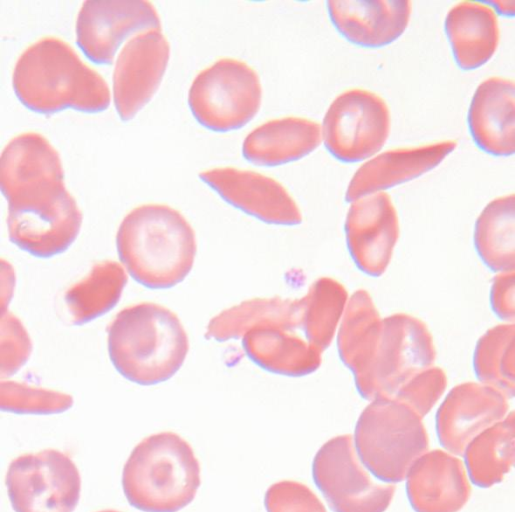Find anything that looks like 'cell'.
Listing matches in <instances>:
<instances>
[{
    "label": "cell",
    "mask_w": 515,
    "mask_h": 512,
    "mask_svg": "<svg viewBox=\"0 0 515 512\" xmlns=\"http://www.w3.org/2000/svg\"><path fill=\"white\" fill-rule=\"evenodd\" d=\"M406 477L407 494L416 512H458L470 497L462 461L440 449L419 457Z\"/></svg>",
    "instance_id": "19"
},
{
    "label": "cell",
    "mask_w": 515,
    "mask_h": 512,
    "mask_svg": "<svg viewBox=\"0 0 515 512\" xmlns=\"http://www.w3.org/2000/svg\"><path fill=\"white\" fill-rule=\"evenodd\" d=\"M170 59L161 29L134 34L120 50L113 70V98L123 121L131 120L158 89Z\"/></svg>",
    "instance_id": "14"
},
{
    "label": "cell",
    "mask_w": 515,
    "mask_h": 512,
    "mask_svg": "<svg viewBox=\"0 0 515 512\" xmlns=\"http://www.w3.org/2000/svg\"><path fill=\"white\" fill-rule=\"evenodd\" d=\"M436 357L432 335L420 319L395 313L383 318V330L367 385V400L393 399L415 375L433 366Z\"/></svg>",
    "instance_id": "12"
},
{
    "label": "cell",
    "mask_w": 515,
    "mask_h": 512,
    "mask_svg": "<svg viewBox=\"0 0 515 512\" xmlns=\"http://www.w3.org/2000/svg\"><path fill=\"white\" fill-rule=\"evenodd\" d=\"M200 483V465L192 447L169 431L137 444L122 471L128 502L144 512H178L192 502Z\"/></svg>",
    "instance_id": "4"
},
{
    "label": "cell",
    "mask_w": 515,
    "mask_h": 512,
    "mask_svg": "<svg viewBox=\"0 0 515 512\" xmlns=\"http://www.w3.org/2000/svg\"><path fill=\"white\" fill-rule=\"evenodd\" d=\"M267 512H327L317 495L305 484L282 480L265 494Z\"/></svg>",
    "instance_id": "32"
},
{
    "label": "cell",
    "mask_w": 515,
    "mask_h": 512,
    "mask_svg": "<svg viewBox=\"0 0 515 512\" xmlns=\"http://www.w3.org/2000/svg\"><path fill=\"white\" fill-rule=\"evenodd\" d=\"M382 330L383 318L370 294L364 289L356 290L346 303L337 346L340 359L353 373L359 394L367 385Z\"/></svg>",
    "instance_id": "23"
},
{
    "label": "cell",
    "mask_w": 515,
    "mask_h": 512,
    "mask_svg": "<svg viewBox=\"0 0 515 512\" xmlns=\"http://www.w3.org/2000/svg\"><path fill=\"white\" fill-rule=\"evenodd\" d=\"M71 395L3 380L1 410L15 414L49 415L62 413L72 407Z\"/></svg>",
    "instance_id": "30"
},
{
    "label": "cell",
    "mask_w": 515,
    "mask_h": 512,
    "mask_svg": "<svg viewBox=\"0 0 515 512\" xmlns=\"http://www.w3.org/2000/svg\"><path fill=\"white\" fill-rule=\"evenodd\" d=\"M107 345L119 374L143 386L170 379L189 351L188 336L177 315L152 302L119 311L108 327Z\"/></svg>",
    "instance_id": "3"
},
{
    "label": "cell",
    "mask_w": 515,
    "mask_h": 512,
    "mask_svg": "<svg viewBox=\"0 0 515 512\" xmlns=\"http://www.w3.org/2000/svg\"><path fill=\"white\" fill-rule=\"evenodd\" d=\"M12 87L25 107L40 114L66 108L98 113L111 101L102 75L56 36L42 37L23 50L13 68Z\"/></svg>",
    "instance_id": "1"
},
{
    "label": "cell",
    "mask_w": 515,
    "mask_h": 512,
    "mask_svg": "<svg viewBox=\"0 0 515 512\" xmlns=\"http://www.w3.org/2000/svg\"><path fill=\"white\" fill-rule=\"evenodd\" d=\"M354 445L359 459L384 483L404 480L413 463L429 449L422 417L395 399L371 401L360 414Z\"/></svg>",
    "instance_id": "6"
},
{
    "label": "cell",
    "mask_w": 515,
    "mask_h": 512,
    "mask_svg": "<svg viewBox=\"0 0 515 512\" xmlns=\"http://www.w3.org/2000/svg\"><path fill=\"white\" fill-rule=\"evenodd\" d=\"M304 300V324L309 343L323 353L333 340L348 293L337 280L321 277L311 284Z\"/></svg>",
    "instance_id": "28"
},
{
    "label": "cell",
    "mask_w": 515,
    "mask_h": 512,
    "mask_svg": "<svg viewBox=\"0 0 515 512\" xmlns=\"http://www.w3.org/2000/svg\"><path fill=\"white\" fill-rule=\"evenodd\" d=\"M312 475L334 512H384L395 486L374 481L359 461L352 435L329 439L316 453Z\"/></svg>",
    "instance_id": "11"
},
{
    "label": "cell",
    "mask_w": 515,
    "mask_h": 512,
    "mask_svg": "<svg viewBox=\"0 0 515 512\" xmlns=\"http://www.w3.org/2000/svg\"><path fill=\"white\" fill-rule=\"evenodd\" d=\"M1 316V374L6 377L13 375L28 360L31 342L13 314L4 311Z\"/></svg>",
    "instance_id": "33"
},
{
    "label": "cell",
    "mask_w": 515,
    "mask_h": 512,
    "mask_svg": "<svg viewBox=\"0 0 515 512\" xmlns=\"http://www.w3.org/2000/svg\"><path fill=\"white\" fill-rule=\"evenodd\" d=\"M446 385L445 372L431 366L408 381L393 399L408 405L423 418L440 399Z\"/></svg>",
    "instance_id": "31"
},
{
    "label": "cell",
    "mask_w": 515,
    "mask_h": 512,
    "mask_svg": "<svg viewBox=\"0 0 515 512\" xmlns=\"http://www.w3.org/2000/svg\"><path fill=\"white\" fill-rule=\"evenodd\" d=\"M6 201L9 239L34 257L65 252L80 232L82 212L65 182L29 189Z\"/></svg>",
    "instance_id": "7"
},
{
    "label": "cell",
    "mask_w": 515,
    "mask_h": 512,
    "mask_svg": "<svg viewBox=\"0 0 515 512\" xmlns=\"http://www.w3.org/2000/svg\"><path fill=\"white\" fill-rule=\"evenodd\" d=\"M399 219L391 196L384 192L351 202L345 219L349 253L365 274L381 276L387 269L399 237Z\"/></svg>",
    "instance_id": "16"
},
{
    "label": "cell",
    "mask_w": 515,
    "mask_h": 512,
    "mask_svg": "<svg viewBox=\"0 0 515 512\" xmlns=\"http://www.w3.org/2000/svg\"><path fill=\"white\" fill-rule=\"evenodd\" d=\"M199 178L229 205L264 223L294 226L303 220L294 198L270 176L235 167H216L200 172Z\"/></svg>",
    "instance_id": "15"
},
{
    "label": "cell",
    "mask_w": 515,
    "mask_h": 512,
    "mask_svg": "<svg viewBox=\"0 0 515 512\" xmlns=\"http://www.w3.org/2000/svg\"><path fill=\"white\" fill-rule=\"evenodd\" d=\"M120 261L139 284L168 289L182 282L196 255L195 232L186 218L166 204L133 208L116 234Z\"/></svg>",
    "instance_id": "2"
},
{
    "label": "cell",
    "mask_w": 515,
    "mask_h": 512,
    "mask_svg": "<svg viewBox=\"0 0 515 512\" xmlns=\"http://www.w3.org/2000/svg\"><path fill=\"white\" fill-rule=\"evenodd\" d=\"M444 25L455 61L464 70L482 66L497 50L499 21L486 2L455 3L448 10Z\"/></svg>",
    "instance_id": "24"
},
{
    "label": "cell",
    "mask_w": 515,
    "mask_h": 512,
    "mask_svg": "<svg viewBox=\"0 0 515 512\" xmlns=\"http://www.w3.org/2000/svg\"><path fill=\"white\" fill-rule=\"evenodd\" d=\"M297 323L293 299L254 298L228 311V326L242 338L247 356L266 371L290 377L311 374L322 361V353L295 330Z\"/></svg>",
    "instance_id": "5"
},
{
    "label": "cell",
    "mask_w": 515,
    "mask_h": 512,
    "mask_svg": "<svg viewBox=\"0 0 515 512\" xmlns=\"http://www.w3.org/2000/svg\"><path fill=\"white\" fill-rule=\"evenodd\" d=\"M514 412L477 435L466 447L468 474L479 487L503 480L514 463Z\"/></svg>",
    "instance_id": "27"
},
{
    "label": "cell",
    "mask_w": 515,
    "mask_h": 512,
    "mask_svg": "<svg viewBox=\"0 0 515 512\" xmlns=\"http://www.w3.org/2000/svg\"><path fill=\"white\" fill-rule=\"evenodd\" d=\"M391 130L387 102L364 88H350L338 94L328 106L321 134L328 152L345 163L375 155L386 143Z\"/></svg>",
    "instance_id": "9"
},
{
    "label": "cell",
    "mask_w": 515,
    "mask_h": 512,
    "mask_svg": "<svg viewBox=\"0 0 515 512\" xmlns=\"http://www.w3.org/2000/svg\"><path fill=\"white\" fill-rule=\"evenodd\" d=\"M514 98L512 79L491 76L477 86L467 120L476 145L494 156L514 153Z\"/></svg>",
    "instance_id": "21"
},
{
    "label": "cell",
    "mask_w": 515,
    "mask_h": 512,
    "mask_svg": "<svg viewBox=\"0 0 515 512\" xmlns=\"http://www.w3.org/2000/svg\"><path fill=\"white\" fill-rule=\"evenodd\" d=\"M453 139L385 150L364 162L345 193L351 203L365 195L413 180L438 166L455 148Z\"/></svg>",
    "instance_id": "18"
},
{
    "label": "cell",
    "mask_w": 515,
    "mask_h": 512,
    "mask_svg": "<svg viewBox=\"0 0 515 512\" xmlns=\"http://www.w3.org/2000/svg\"><path fill=\"white\" fill-rule=\"evenodd\" d=\"M473 368L479 382L508 399L514 396V325L504 323L489 329L478 340Z\"/></svg>",
    "instance_id": "29"
},
{
    "label": "cell",
    "mask_w": 515,
    "mask_h": 512,
    "mask_svg": "<svg viewBox=\"0 0 515 512\" xmlns=\"http://www.w3.org/2000/svg\"><path fill=\"white\" fill-rule=\"evenodd\" d=\"M98 512H120V511L113 510V509H106V510H101V511H98Z\"/></svg>",
    "instance_id": "36"
},
{
    "label": "cell",
    "mask_w": 515,
    "mask_h": 512,
    "mask_svg": "<svg viewBox=\"0 0 515 512\" xmlns=\"http://www.w3.org/2000/svg\"><path fill=\"white\" fill-rule=\"evenodd\" d=\"M187 101L200 125L214 132H230L256 116L262 85L257 72L246 62L221 58L194 77Z\"/></svg>",
    "instance_id": "8"
},
{
    "label": "cell",
    "mask_w": 515,
    "mask_h": 512,
    "mask_svg": "<svg viewBox=\"0 0 515 512\" xmlns=\"http://www.w3.org/2000/svg\"><path fill=\"white\" fill-rule=\"evenodd\" d=\"M490 303L495 314L508 323L514 320V271L498 273L490 291Z\"/></svg>",
    "instance_id": "34"
},
{
    "label": "cell",
    "mask_w": 515,
    "mask_h": 512,
    "mask_svg": "<svg viewBox=\"0 0 515 512\" xmlns=\"http://www.w3.org/2000/svg\"><path fill=\"white\" fill-rule=\"evenodd\" d=\"M474 245L492 271H514L513 193L496 197L483 208L475 222Z\"/></svg>",
    "instance_id": "26"
},
{
    "label": "cell",
    "mask_w": 515,
    "mask_h": 512,
    "mask_svg": "<svg viewBox=\"0 0 515 512\" xmlns=\"http://www.w3.org/2000/svg\"><path fill=\"white\" fill-rule=\"evenodd\" d=\"M508 398L498 390L477 382L452 388L436 415V430L442 446L462 456L468 444L481 432L503 420Z\"/></svg>",
    "instance_id": "17"
},
{
    "label": "cell",
    "mask_w": 515,
    "mask_h": 512,
    "mask_svg": "<svg viewBox=\"0 0 515 512\" xmlns=\"http://www.w3.org/2000/svg\"><path fill=\"white\" fill-rule=\"evenodd\" d=\"M127 280L124 267L116 261L94 264L64 295L72 323L82 325L109 312L119 302Z\"/></svg>",
    "instance_id": "25"
},
{
    "label": "cell",
    "mask_w": 515,
    "mask_h": 512,
    "mask_svg": "<svg viewBox=\"0 0 515 512\" xmlns=\"http://www.w3.org/2000/svg\"><path fill=\"white\" fill-rule=\"evenodd\" d=\"M5 484L15 512H73L81 477L66 453L45 449L12 460Z\"/></svg>",
    "instance_id": "10"
},
{
    "label": "cell",
    "mask_w": 515,
    "mask_h": 512,
    "mask_svg": "<svg viewBox=\"0 0 515 512\" xmlns=\"http://www.w3.org/2000/svg\"><path fill=\"white\" fill-rule=\"evenodd\" d=\"M489 6L493 8V10L499 12L505 16H513L514 15V1L512 0H493L486 2Z\"/></svg>",
    "instance_id": "35"
},
{
    "label": "cell",
    "mask_w": 515,
    "mask_h": 512,
    "mask_svg": "<svg viewBox=\"0 0 515 512\" xmlns=\"http://www.w3.org/2000/svg\"><path fill=\"white\" fill-rule=\"evenodd\" d=\"M161 29L155 6L147 0H86L77 14L76 44L94 63L110 64L124 39Z\"/></svg>",
    "instance_id": "13"
},
{
    "label": "cell",
    "mask_w": 515,
    "mask_h": 512,
    "mask_svg": "<svg viewBox=\"0 0 515 512\" xmlns=\"http://www.w3.org/2000/svg\"><path fill=\"white\" fill-rule=\"evenodd\" d=\"M321 140L318 122L285 116L268 120L251 130L243 140L242 155L253 165L275 167L307 156Z\"/></svg>",
    "instance_id": "22"
},
{
    "label": "cell",
    "mask_w": 515,
    "mask_h": 512,
    "mask_svg": "<svg viewBox=\"0 0 515 512\" xmlns=\"http://www.w3.org/2000/svg\"><path fill=\"white\" fill-rule=\"evenodd\" d=\"M329 18L349 42L366 48L392 43L408 26L409 0H329Z\"/></svg>",
    "instance_id": "20"
}]
</instances>
